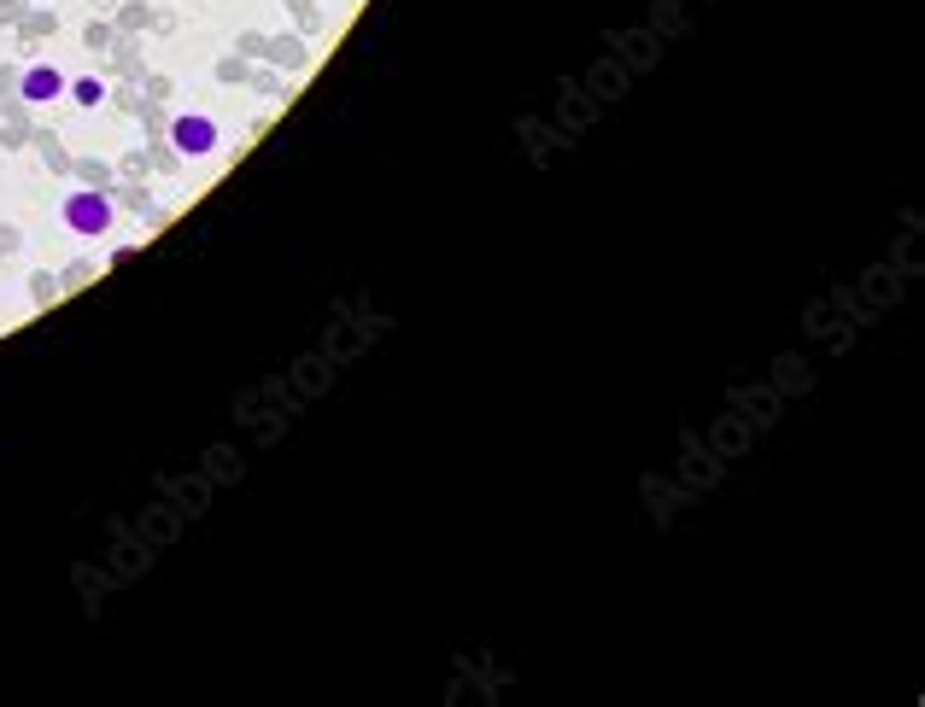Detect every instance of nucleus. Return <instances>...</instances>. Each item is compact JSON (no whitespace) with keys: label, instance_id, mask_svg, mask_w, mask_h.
Returning <instances> with one entry per match:
<instances>
[{"label":"nucleus","instance_id":"2","mask_svg":"<svg viewBox=\"0 0 925 707\" xmlns=\"http://www.w3.org/2000/svg\"><path fill=\"white\" fill-rule=\"evenodd\" d=\"M171 147L182 153V158H205L217 147V123L205 117V112H182L176 123H171Z\"/></svg>","mask_w":925,"mask_h":707},{"label":"nucleus","instance_id":"4","mask_svg":"<svg viewBox=\"0 0 925 707\" xmlns=\"http://www.w3.org/2000/svg\"><path fill=\"white\" fill-rule=\"evenodd\" d=\"M76 100H82V106H100V100H106V82H100V76H82V82H76Z\"/></svg>","mask_w":925,"mask_h":707},{"label":"nucleus","instance_id":"3","mask_svg":"<svg viewBox=\"0 0 925 707\" xmlns=\"http://www.w3.org/2000/svg\"><path fill=\"white\" fill-rule=\"evenodd\" d=\"M18 94H24L30 106H48V100L65 94V76H59L53 65H30L24 76H18Z\"/></svg>","mask_w":925,"mask_h":707},{"label":"nucleus","instance_id":"1","mask_svg":"<svg viewBox=\"0 0 925 707\" xmlns=\"http://www.w3.org/2000/svg\"><path fill=\"white\" fill-rule=\"evenodd\" d=\"M65 228L82 240H100L112 228V199L106 194H94V187H82V194L65 199Z\"/></svg>","mask_w":925,"mask_h":707}]
</instances>
